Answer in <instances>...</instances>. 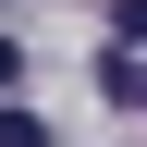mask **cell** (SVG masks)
Returning <instances> with one entry per match:
<instances>
[{"label":"cell","instance_id":"cell-1","mask_svg":"<svg viewBox=\"0 0 147 147\" xmlns=\"http://www.w3.org/2000/svg\"><path fill=\"white\" fill-rule=\"evenodd\" d=\"M110 37H123V49H147V0H110Z\"/></svg>","mask_w":147,"mask_h":147},{"label":"cell","instance_id":"cell-2","mask_svg":"<svg viewBox=\"0 0 147 147\" xmlns=\"http://www.w3.org/2000/svg\"><path fill=\"white\" fill-rule=\"evenodd\" d=\"M0 147H49V123L37 110H0Z\"/></svg>","mask_w":147,"mask_h":147},{"label":"cell","instance_id":"cell-3","mask_svg":"<svg viewBox=\"0 0 147 147\" xmlns=\"http://www.w3.org/2000/svg\"><path fill=\"white\" fill-rule=\"evenodd\" d=\"M12 74H25V49H12V37H0V98H12Z\"/></svg>","mask_w":147,"mask_h":147}]
</instances>
